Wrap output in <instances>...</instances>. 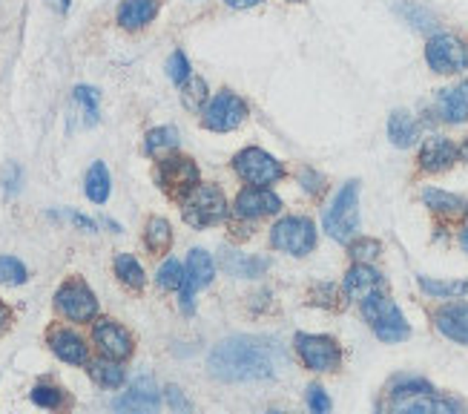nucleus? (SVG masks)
Instances as JSON below:
<instances>
[{
    "label": "nucleus",
    "mask_w": 468,
    "mask_h": 414,
    "mask_svg": "<svg viewBox=\"0 0 468 414\" xmlns=\"http://www.w3.org/2000/svg\"><path fill=\"white\" fill-rule=\"evenodd\" d=\"M55 306L72 322H90L98 314V299L83 283H67L55 294Z\"/></svg>",
    "instance_id": "obj_12"
},
{
    "label": "nucleus",
    "mask_w": 468,
    "mask_h": 414,
    "mask_svg": "<svg viewBox=\"0 0 468 414\" xmlns=\"http://www.w3.org/2000/svg\"><path fill=\"white\" fill-rule=\"evenodd\" d=\"M397 411H442V414H451V411H460L457 400H448V397H440L437 392H425V394H416L411 400H402V403L393 406Z\"/></svg>",
    "instance_id": "obj_22"
},
{
    "label": "nucleus",
    "mask_w": 468,
    "mask_h": 414,
    "mask_svg": "<svg viewBox=\"0 0 468 414\" xmlns=\"http://www.w3.org/2000/svg\"><path fill=\"white\" fill-rule=\"evenodd\" d=\"M420 136V127H416V121L411 113H405V109H393L391 118H388V139L393 147H411Z\"/></svg>",
    "instance_id": "obj_21"
},
{
    "label": "nucleus",
    "mask_w": 468,
    "mask_h": 414,
    "mask_svg": "<svg viewBox=\"0 0 468 414\" xmlns=\"http://www.w3.org/2000/svg\"><path fill=\"white\" fill-rule=\"evenodd\" d=\"M244 115H248V104H244L236 92L225 90L204 107V127L213 132H230L242 124Z\"/></svg>",
    "instance_id": "obj_9"
},
{
    "label": "nucleus",
    "mask_w": 468,
    "mask_h": 414,
    "mask_svg": "<svg viewBox=\"0 0 468 414\" xmlns=\"http://www.w3.org/2000/svg\"><path fill=\"white\" fill-rule=\"evenodd\" d=\"M181 104L190 109V113H199L207 104V84L202 78H187L181 84Z\"/></svg>",
    "instance_id": "obj_31"
},
{
    "label": "nucleus",
    "mask_w": 468,
    "mask_h": 414,
    "mask_svg": "<svg viewBox=\"0 0 468 414\" xmlns=\"http://www.w3.org/2000/svg\"><path fill=\"white\" fill-rule=\"evenodd\" d=\"M276 362H279L276 346H270L267 339L258 337H230L225 343H218L210 360H207L210 374L225 383L267 380V377H274Z\"/></svg>",
    "instance_id": "obj_1"
},
{
    "label": "nucleus",
    "mask_w": 468,
    "mask_h": 414,
    "mask_svg": "<svg viewBox=\"0 0 468 414\" xmlns=\"http://www.w3.org/2000/svg\"><path fill=\"white\" fill-rule=\"evenodd\" d=\"M434 325L451 343L468 346V302H448L434 314Z\"/></svg>",
    "instance_id": "obj_16"
},
{
    "label": "nucleus",
    "mask_w": 468,
    "mask_h": 414,
    "mask_svg": "<svg viewBox=\"0 0 468 414\" xmlns=\"http://www.w3.org/2000/svg\"><path fill=\"white\" fill-rule=\"evenodd\" d=\"M158 185L164 193L176 199H184L187 193L199 185V167L193 164V158L184 155H167L162 164H158Z\"/></svg>",
    "instance_id": "obj_8"
},
{
    "label": "nucleus",
    "mask_w": 468,
    "mask_h": 414,
    "mask_svg": "<svg viewBox=\"0 0 468 414\" xmlns=\"http://www.w3.org/2000/svg\"><path fill=\"white\" fill-rule=\"evenodd\" d=\"M460 248H463V251L468 253V225H465V227L460 230Z\"/></svg>",
    "instance_id": "obj_45"
},
{
    "label": "nucleus",
    "mask_w": 468,
    "mask_h": 414,
    "mask_svg": "<svg viewBox=\"0 0 468 414\" xmlns=\"http://www.w3.org/2000/svg\"><path fill=\"white\" fill-rule=\"evenodd\" d=\"M279 211H282V199L267 187H250L236 196V216L242 219H262V216H274Z\"/></svg>",
    "instance_id": "obj_15"
},
{
    "label": "nucleus",
    "mask_w": 468,
    "mask_h": 414,
    "mask_svg": "<svg viewBox=\"0 0 468 414\" xmlns=\"http://www.w3.org/2000/svg\"><path fill=\"white\" fill-rule=\"evenodd\" d=\"M325 230L330 239L351 242L360 230V181H345L334 204L325 213Z\"/></svg>",
    "instance_id": "obj_3"
},
{
    "label": "nucleus",
    "mask_w": 468,
    "mask_h": 414,
    "mask_svg": "<svg viewBox=\"0 0 468 414\" xmlns=\"http://www.w3.org/2000/svg\"><path fill=\"white\" fill-rule=\"evenodd\" d=\"M144 242L153 253H167L172 245V227L167 219H162V216L150 219V222H147V230H144Z\"/></svg>",
    "instance_id": "obj_25"
},
{
    "label": "nucleus",
    "mask_w": 468,
    "mask_h": 414,
    "mask_svg": "<svg viewBox=\"0 0 468 414\" xmlns=\"http://www.w3.org/2000/svg\"><path fill=\"white\" fill-rule=\"evenodd\" d=\"M176 147H178V132L172 127H155L147 132L144 150L150 155H164V153H172Z\"/></svg>",
    "instance_id": "obj_27"
},
{
    "label": "nucleus",
    "mask_w": 468,
    "mask_h": 414,
    "mask_svg": "<svg viewBox=\"0 0 468 414\" xmlns=\"http://www.w3.org/2000/svg\"><path fill=\"white\" fill-rule=\"evenodd\" d=\"M225 4L233 6V9H250L256 4H262V0H225Z\"/></svg>",
    "instance_id": "obj_43"
},
{
    "label": "nucleus",
    "mask_w": 468,
    "mask_h": 414,
    "mask_svg": "<svg viewBox=\"0 0 468 414\" xmlns=\"http://www.w3.org/2000/svg\"><path fill=\"white\" fill-rule=\"evenodd\" d=\"M0 283L6 285H23L27 283V267L15 257H0Z\"/></svg>",
    "instance_id": "obj_34"
},
{
    "label": "nucleus",
    "mask_w": 468,
    "mask_h": 414,
    "mask_svg": "<svg viewBox=\"0 0 468 414\" xmlns=\"http://www.w3.org/2000/svg\"><path fill=\"white\" fill-rule=\"evenodd\" d=\"M113 406L118 411H155L162 406V397H158L155 383L150 377H139V380H132L130 392L124 397H118Z\"/></svg>",
    "instance_id": "obj_18"
},
{
    "label": "nucleus",
    "mask_w": 468,
    "mask_h": 414,
    "mask_svg": "<svg viewBox=\"0 0 468 414\" xmlns=\"http://www.w3.org/2000/svg\"><path fill=\"white\" fill-rule=\"evenodd\" d=\"M75 104L81 107L86 127L98 124V104H101V95L92 87H75Z\"/></svg>",
    "instance_id": "obj_32"
},
{
    "label": "nucleus",
    "mask_w": 468,
    "mask_h": 414,
    "mask_svg": "<svg viewBox=\"0 0 468 414\" xmlns=\"http://www.w3.org/2000/svg\"><path fill=\"white\" fill-rule=\"evenodd\" d=\"M307 409H311L313 414L330 411V397L325 394L322 386H311V388H307Z\"/></svg>",
    "instance_id": "obj_40"
},
{
    "label": "nucleus",
    "mask_w": 468,
    "mask_h": 414,
    "mask_svg": "<svg viewBox=\"0 0 468 414\" xmlns=\"http://www.w3.org/2000/svg\"><path fill=\"white\" fill-rule=\"evenodd\" d=\"M216 276V265L210 259V253L207 251H190L187 257V267H184V283H181V308L184 311H193V294L195 291H202L213 283Z\"/></svg>",
    "instance_id": "obj_11"
},
{
    "label": "nucleus",
    "mask_w": 468,
    "mask_h": 414,
    "mask_svg": "<svg viewBox=\"0 0 468 414\" xmlns=\"http://www.w3.org/2000/svg\"><path fill=\"white\" fill-rule=\"evenodd\" d=\"M6 325H9V308L4 306V302H0V331H4Z\"/></svg>",
    "instance_id": "obj_44"
},
{
    "label": "nucleus",
    "mask_w": 468,
    "mask_h": 414,
    "mask_svg": "<svg viewBox=\"0 0 468 414\" xmlns=\"http://www.w3.org/2000/svg\"><path fill=\"white\" fill-rule=\"evenodd\" d=\"M181 213H184V222L193 225V227L218 225L221 219L227 216L225 193H221L218 187H213V185H195L187 196H184Z\"/></svg>",
    "instance_id": "obj_4"
},
{
    "label": "nucleus",
    "mask_w": 468,
    "mask_h": 414,
    "mask_svg": "<svg viewBox=\"0 0 468 414\" xmlns=\"http://www.w3.org/2000/svg\"><path fill=\"white\" fill-rule=\"evenodd\" d=\"M423 202L428 211L434 213H457L463 211V199L454 196V193H446V190H437V187H428L423 190Z\"/></svg>",
    "instance_id": "obj_28"
},
{
    "label": "nucleus",
    "mask_w": 468,
    "mask_h": 414,
    "mask_svg": "<svg viewBox=\"0 0 468 414\" xmlns=\"http://www.w3.org/2000/svg\"><path fill=\"white\" fill-rule=\"evenodd\" d=\"M233 167H236V173L253 187H267V185H274V181H279L282 176H285V170H282V164L276 162V158L270 153H265V150H258V147L242 150L236 158H233Z\"/></svg>",
    "instance_id": "obj_7"
},
{
    "label": "nucleus",
    "mask_w": 468,
    "mask_h": 414,
    "mask_svg": "<svg viewBox=\"0 0 468 414\" xmlns=\"http://www.w3.org/2000/svg\"><path fill=\"white\" fill-rule=\"evenodd\" d=\"M420 288L428 297L434 299H457L468 294V283L465 279H454V283H442V279H431V276H420Z\"/></svg>",
    "instance_id": "obj_26"
},
{
    "label": "nucleus",
    "mask_w": 468,
    "mask_h": 414,
    "mask_svg": "<svg viewBox=\"0 0 468 414\" xmlns=\"http://www.w3.org/2000/svg\"><path fill=\"white\" fill-rule=\"evenodd\" d=\"M270 245L290 257H307L316 248V230L313 222L305 216H288L270 230Z\"/></svg>",
    "instance_id": "obj_5"
},
{
    "label": "nucleus",
    "mask_w": 468,
    "mask_h": 414,
    "mask_svg": "<svg viewBox=\"0 0 468 414\" xmlns=\"http://www.w3.org/2000/svg\"><path fill=\"white\" fill-rule=\"evenodd\" d=\"M90 374L95 377V383H101L107 388H118V386H124V369L115 362V360H101V362H95Z\"/></svg>",
    "instance_id": "obj_30"
},
{
    "label": "nucleus",
    "mask_w": 468,
    "mask_h": 414,
    "mask_svg": "<svg viewBox=\"0 0 468 414\" xmlns=\"http://www.w3.org/2000/svg\"><path fill=\"white\" fill-rule=\"evenodd\" d=\"M158 15V0H124L118 6V23L124 29H141Z\"/></svg>",
    "instance_id": "obj_20"
},
{
    "label": "nucleus",
    "mask_w": 468,
    "mask_h": 414,
    "mask_svg": "<svg viewBox=\"0 0 468 414\" xmlns=\"http://www.w3.org/2000/svg\"><path fill=\"white\" fill-rule=\"evenodd\" d=\"M181 283H184L181 262L167 259L162 267H158V288H162V291H176V288H181Z\"/></svg>",
    "instance_id": "obj_33"
},
{
    "label": "nucleus",
    "mask_w": 468,
    "mask_h": 414,
    "mask_svg": "<svg viewBox=\"0 0 468 414\" xmlns=\"http://www.w3.org/2000/svg\"><path fill=\"white\" fill-rule=\"evenodd\" d=\"M425 60L440 76H457L468 69V46L457 35H434L425 46Z\"/></svg>",
    "instance_id": "obj_6"
},
{
    "label": "nucleus",
    "mask_w": 468,
    "mask_h": 414,
    "mask_svg": "<svg viewBox=\"0 0 468 414\" xmlns=\"http://www.w3.org/2000/svg\"><path fill=\"white\" fill-rule=\"evenodd\" d=\"M167 76H170V81L172 84H181L190 78V60H187V55H184L181 50H176L170 55V60H167Z\"/></svg>",
    "instance_id": "obj_36"
},
{
    "label": "nucleus",
    "mask_w": 468,
    "mask_h": 414,
    "mask_svg": "<svg viewBox=\"0 0 468 414\" xmlns=\"http://www.w3.org/2000/svg\"><path fill=\"white\" fill-rule=\"evenodd\" d=\"M460 158H463V162H468V139L460 144Z\"/></svg>",
    "instance_id": "obj_47"
},
{
    "label": "nucleus",
    "mask_w": 468,
    "mask_h": 414,
    "mask_svg": "<svg viewBox=\"0 0 468 414\" xmlns=\"http://www.w3.org/2000/svg\"><path fill=\"white\" fill-rule=\"evenodd\" d=\"M460 158V147H454L448 139L431 136L420 147V167L425 173H446V170Z\"/></svg>",
    "instance_id": "obj_17"
},
{
    "label": "nucleus",
    "mask_w": 468,
    "mask_h": 414,
    "mask_svg": "<svg viewBox=\"0 0 468 414\" xmlns=\"http://www.w3.org/2000/svg\"><path fill=\"white\" fill-rule=\"evenodd\" d=\"M265 267H267L265 259H242L239 253L227 262V271H230L233 276H258V274L265 271Z\"/></svg>",
    "instance_id": "obj_37"
},
{
    "label": "nucleus",
    "mask_w": 468,
    "mask_h": 414,
    "mask_svg": "<svg viewBox=\"0 0 468 414\" xmlns=\"http://www.w3.org/2000/svg\"><path fill=\"white\" fill-rule=\"evenodd\" d=\"M345 297H351L356 302H362L365 297L377 294V291L385 288V279L379 271H374L368 262H356L348 274H345Z\"/></svg>",
    "instance_id": "obj_14"
},
{
    "label": "nucleus",
    "mask_w": 468,
    "mask_h": 414,
    "mask_svg": "<svg viewBox=\"0 0 468 414\" xmlns=\"http://www.w3.org/2000/svg\"><path fill=\"white\" fill-rule=\"evenodd\" d=\"M379 253H383V245H379L377 239H360V242H353L351 245V257L356 259V262H368L371 265Z\"/></svg>",
    "instance_id": "obj_38"
},
{
    "label": "nucleus",
    "mask_w": 468,
    "mask_h": 414,
    "mask_svg": "<svg viewBox=\"0 0 468 414\" xmlns=\"http://www.w3.org/2000/svg\"><path fill=\"white\" fill-rule=\"evenodd\" d=\"M167 403H170L172 409H178V411H190V403L181 397V392H178L176 386H170V388H167Z\"/></svg>",
    "instance_id": "obj_42"
},
{
    "label": "nucleus",
    "mask_w": 468,
    "mask_h": 414,
    "mask_svg": "<svg viewBox=\"0 0 468 414\" xmlns=\"http://www.w3.org/2000/svg\"><path fill=\"white\" fill-rule=\"evenodd\" d=\"M52 6H55L58 12H67V9H69V0H52Z\"/></svg>",
    "instance_id": "obj_46"
},
{
    "label": "nucleus",
    "mask_w": 468,
    "mask_h": 414,
    "mask_svg": "<svg viewBox=\"0 0 468 414\" xmlns=\"http://www.w3.org/2000/svg\"><path fill=\"white\" fill-rule=\"evenodd\" d=\"M32 403L35 406H41V409H55L60 406V392L52 386H38V388H32Z\"/></svg>",
    "instance_id": "obj_39"
},
{
    "label": "nucleus",
    "mask_w": 468,
    "mask_h": 414,
    "mask_svg": "<svg viewBox=\"0 0 468 414\" xmlns=\"http://www.w3.org/2000/svg\"><path fill=\"white\" fill-rule=\"evenodd\" d=\"M83 190H86V196H90V202L95 204H104L109 199V170L104 162H95L90 167V173H86V181H83Z\"/></svg>",
    "instance_id": "obj_24"
},
{
    "label": "nucleus",
    "mask_w": 468,
    "mask_h": 414,
    "mask_svg": "<svg viewBox=\"0 0 468 414\" xmlns=\"http://www.w3.org/2000/svg\"><path fill=\"white\" fill-rule=\"evenodd\" d=\"M302 187L307 190V193H319V190H322L325 185H322V176H319V173H313V170H302Z\"/></svg>",
    "instance_id": "obj_41"
},
{
    "label": "nucleus",
    "mask_w": 468,
    "mask_h": 414,
    "mask_svg": "<svg viewBox=\"0 0 468 414\" xmlns=\"http://www.w3.org/2000/svg\"><path fill=\"white\" fill-rule=\"evenodd\" d=\"M52 351L69 365H83L86 362V346L75 331H58L52 334Z\"/></svg>",
    "instance_id": "obj_23"
},
{
    "label": "nucleus",
    "mask_w": 468,
    "mask_h": 414,
    "mask_svg": "<svg viewBox=\"0 0 468 414\" xmlns=\"http://www.w3.org/2000/svg\"><path fill=\"white\" fill-rule=\"evenodd\" d=\"M437 113L448 124H463V121H468V81L437 92Z\"/></svg>",
    "instance_id": "obj_19"
},
{
    "label": "nucleus",
    "mask_w": 468,
    "mask_h": 414,
    "mask_svg": "<svg viewBox=\"0 0 468 414\" xmlns=\"http://www.w3.org/2000/svg\"><path fill=\"white\" fill-rule=\"evenodd\" d=\"M92 339H95L98 351H101V354L109 357V360H124V357H130V351H132L130 334L121 325H115L113 320L98 322L95 331H92Z\"/></svg>",
    "instance_id": "obj_13"
},
{
    "label": "nucleus",
    "mask_w": 468,
    "mask_h": 414,
    "mask_svg": "<svg viewBox=\"0 0 468 414\" xmlns=\"http://www.w3.org/2000/svg\"><path fill=\"white\" fill-rule=\"evenodd\" d=\"M297 351L302 362L307 365L311 371H334L339 360H342V351L330 337H319V334H299L297 337Z\"/></svg>",
    "instance_id": "obj_10"
},
{
    "label": "nucleus",
    "mask_w": 468,
    "mask_h": 414,
    "mask_svg": "<svg viewBox=\"0 0 468 414\" xmlns=\"http://www.w3.org/2000/svg\"><path fill=\"white\" fill-rule=\"evenodd\" d=\"M115 274H118V279L124 285H130V288H144V283H147V276H144V271H141V265H139V259L135 257H130V253H121V257H115Z\"/></svg>",
    "instance_id": "obj_29"
},
{
    "label": "nucleus",
    "mask_w": 468,
    "mask_h": 414,
    "mask_svg": "<svg viewBox=\"0 0 468 414\" xmlns=\"http://www.w3.org/2000/svg\"><path fill=\"white\" fill-rule=\"evenodd\" d=\"M362 316L383 343H402V339H409L411 334V325L405 322L397 302L385 297L383 291H377V294L362 299Z\"/></svg>",
    "instance_id": "obj_2"
},
{
    "label": "nucleus",
    "mask_w": 468,
    "mask_h": 414,
    "mask_svg": "<svg viewBox=\"0 0 468 414\" xmlns=\"http://www.w3.org/2000/svg\"><path fill=\"white\" fill-rule=\"evenodd\" d=\"M425 392H434L431 383H425V380H402V383L393 386L391 397H393V406H397V403H402V400H411V397L425 394Z\"/></svg>",
    "instance_id": "obj_35"
}]
</instances>
